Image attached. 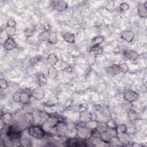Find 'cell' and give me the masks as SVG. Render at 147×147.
<instances>
[{
    "mask_svg": "<svg viewBox=\"0 0 147 147\" xmlns=\"http://www.w3.org/2000/svg\"><path fill=\"white\" fill-rule=\"evenodd\" d=\"M27 131L30 137L37 140L43 138L47 134L42 129L41 125H39L33 124L28 126L27 127Z\"/></svg>",
    "mask_w": 147,
    "mask_h": 147,
    "instance_id": "obj_1",
    "label": "cell"
},
{
    "mask_svg": "<svg viewBox=\"0 0 147 147\" xmlns=\"http://www.w3.org/2000/svg\"><path fill=\"white\" fill-rule=\"evenodd\" d=\"M68 130V127L66 123L63 121H60L55 126V127L53 128L48 134L52 136H65Z\"/></svg>",
    "mask_w": 147,
    "mask_h": 147,
    "instance_id": "obj_2",
    "label": "cell"
},
{
    "mask_svg": "<svg viewBox=\"0 0 147 147\" xmlns=\"http://www.w3.org/2000/svg\"><path fill=\"white\" fill-rule=\"evenodd\" d=\"M60 120L55 115H50L49 117L42 123L41 126L44 130L48 134Z\"/></svg>",
    "mask_w": 147,
    "mask_h": 147,
    "instance_id": "obj_3",
    "label": "cell"
},
{
    "mask_svg": "<svg viewBox=\"0 0 147 147\" xmlns=\"http://www.w3.org/2000/svg\"><path fill=\"white\" fill-rule=\"evenodd\" d=\"M76 136L83 141L88 140L92 136V130L86 126H80L76 128Z\"/></svg>",
    "mask_w": 147,
    "mask_h": 147,
    "instance_id": "obj_4",
    "label": "cell"
},
{
    "mask_svg": "<svg viewBox=\"0 0 147 147\" xmlns=\"http://www.w3.org/2000/svg\"><path fill=\"white\" fill-rule=\"evenodd\" d=\"M123 98L127 102L132 103L138 100L139 98V94L135 91L128 89L124 92Z\"/></svg>",
    "mask_w": 147,
    "mask_h": 147,
    "instance_id": "obj_5",
    "label": "cell"
},
{
    "mask_svg": "<svg viewBox=\"0 0 147 147\" xmlns=\"http://www.w3.org/2000/svg\"><path fill=\"white\" fill-rule=\"evenodd\" d=\"M117 136V133L115 129L107 128L103 131L100 133V139L106 142H108L113 137Z\"/></svg>",
    "mask_w": 147,
    "mask_h": 147,
    "instance_id": "obj_6",
    "label": "cell"
},
{
    "mask_svg": "<svg viewBox=\"0 0 147 147\" xmlns=\"http://www.w3.org/2000/svg\"><path fill=\"white\" fill-rule=\"evenodd\" d=\"M52 8L58 12H63L68 7V3L64 1H52L50 2Z\"/></svg>",
    "mask_w": 147,
    "mask_h": 147,
    "instance_id": "obj_7",
    "label": "cell"
},
{
    "mask_svg": "<svg viewBox=\"0 0 147 147\" xmlns=\"http://www.w3.org/2000/svg\"><path fill=\"white\" fill-rule=\"evenodd\" d=\"M49 114L45 111H38L36 114H34V122L37 120V122L34 123L35 125H41L42 123L49 117Z\"/></svg>",
    "mask_w": 147,
    "mask_h": 147,
    "instance_id": "obj_8",
    "label": "cell"
},
{
    "mask_svg": "<svg viewBox=\"0 0 147 147\" xmlns=\"http://www.w3.org/2000/svg\"><path fill=\"white\" fill-rule=\"evenodd\" d=\"M32 97L37 100L42 99L45 96V91L41 87H38L34 88L31 92Z\"/></svg>",
    "mask_w": 147,
    "mask_h": 147,
    "instance_id": "obj_9",
    "label": "cell"
},
{
    "mask_svg": "<svg viewBox=\"0 0 147 147\" xmlns=\"http://www.w3.org/2000/svg\"><path fill=\"white\" fill-rule=\"evenodd\" d=\"M123 55L126 59L130 61H136L139 57L138 52L133 49H125Z\"/></svg>",
    "mask_w": 147,
    "mask_h": 147,
    "instance_id": "obj_10",
    "label": "cell"
},
{
    "mask_svg": "<svg viewBox=\"0 0 147 147\" xmlns=\"http://www.w3.org/2000/svg\"><path fill=\"white\" fill-rule=\"evenodd\" d=\"M21 121L28 127L34 123V114L31 112L26 113L22 115Z\"/></svg>",
    "mask_w": 147,
    "mask_h": 147,
    "instance_id": "obj_11",
    "label": "cell"
},
{
    "mask_svg": "<svg viewBox=\"0 0 147 147\" xmlns=\"http://www.w3.org/2000/svg\"><path fill=\"white\" fill-rule=\"evenodd\" d=\"M3 48L6 51H11L17 47V43L16 41L12 38L8 37L3 42Z\"/></svg>",
    "mask_w": 147,
    "mask_h": 147,
    "instance_id": "obj_12",
    "label": "cell"
},
{
    "mask_svg": "<svg viewBox=\"0 0 147 147\" xmlns=\"http://www.w3.org/2000/svg\"><path fill=\"white\" fill-rule=\"evenodd\" d=\"M137 13L141 18H146L147 16V1L144 3H139L137 6Z\"/></svg>",
    "mask_w": 147,
    "mask_h": 147,
    "instance_id": "obj_13",
    "label": "cell"
},
{
    "mask_svg": "<svg viewBox=\"0 0 147 147\" xmlns=\"http://www.w3.org/2000/svg\"><path fill=\"white\" fill-rule=\"evenodd\" d=\"M121 37L127 42H131L134 38V33L130 30H125L121 33Z\"/></svg>",
    "mask_w": 147,
    "mask_h": 147,
    "instance_id": "obj_14",
    "label": "cell"
},
{
    "mask_svg": "<svg viewBox=\"0 0 147 147\" xmlns=\"http://www.w3.org/2000/svg\"><path fill=\"white\" fill-rule=\"evenodd\" d=\"M107 73L111 76H115L119 74L121 72L118 64H113L106 69Z\"/></svg>",
    "mask_w": 147,
    "mask_h": 147,
    "instance_id": "obj_15",
    "label": "cell"
},
{
    "mask_svg": "<svg viewBox=\"0 0 147 147\" xmlns=\"http://www.w3.org/2000/svg\"><path fill=\"white\" fill-rule=\"evenodd\" d=\"M31 98H32L31 94H30L28 92H25V91L20 92V103H22V105H28V103H29Z\"/></svg>",
    "mask_w": 147,
    "mask_h": 147,
    "instance_id": "obj_16",
    "label": "cell"
},
{
    "mask_svg": "<svg viewBox=\"0 0 147 147\" xmlns=\"http://www.w3.org/2000/svg\"><path fill=\"white\" fill-rule=\"evenodd\" d=\"M92 119V114L87 110H83L80 113L79 120L80 122L86 123Z\"/></svg>",
    "mask_w": 147,
    "mask_h": 147,
    "instance_id": "obj_17",
    "label": "cell"
},
{
    "mask_svg": "<svg viewBox=\"0 0 147 147\" xmlns=\"http://www.w3.org/2000/svg\"><path fill=\"white\" fill-rule=\"evenodd\" d=\"M62 38L64 41L69 44H73L75 41V34L70 32L64 33L62 35Z\"/></svg>",
    "mask_w": 147,
    "mask_h": 147,
    "instance_id": "obj_18",
    "label": "cell"
},
{
    "mask_svg": "<svg viewBox=\"0 0 147 147\" xmlns=\"http://www.w3.org/2000/svg\"><path fill=\"white\" fill-rule=\"evenodd\" d=\"M46 60L47 63L51 65V66H55L58 63L59 59L55 53H51L47 57Z\"/></svg>",
    "mask_w": 147,
    "mask_h": 147,
    "instance_id": "obj_19",
    "label": "cell"
},
{
    "mask_svg": "<svg viewBox=\"0 0 147 147\" xmlns=\"http://www.w3.org/2000/svg\"><path fill=\"white\" fill-rule=\"evenodd\" d=\"M90 53L93 55H99L103 53V48L100 45H92L89 50Z\"/></svg>",
    "mask_w": 147,
    "mask_h": 147,
    "instance_id": "obj_20",
    "label": "cell"
},
{
    "mask_svg": "<svg viewBox=\"0 0 147 147\" xmlns=\"http://www.w3.org/2000/svg\"><path fill=\"white\" fill-rule=\"evenodd\" d=\"M1 121H2L6 125L11 124L13 121V115L11 113H5L1 115Z\"/></svg>",
    "mask_w": 147,
    "mask_h": 147,
    "instance_id": "obj_21",
    "label": "cell"
},
{
    "mask_svg": "<svg viewBox=\"0 0 147 147\" xmlns=\"http://www.w3.org/2000/svg\"><path fill=\"white\" fill-rule=\"evenodd\" d=\"M59 74V71L55 66H51L48 70V75L51 79L56 78Z\"/></svg>",
    "mask_w": 147,
    "mask_h": 147,
    "instance_id": "obj_22",
    "label": "cell"
},
{
    "mask_svg": "<svg viewBox=\"0 0 147 147\" xmlns=\"http://www.w3.org/2000/svg\"><path fill=\"white\" fill-rule=\"evenodd\" d=\"M58 103V98L55 95H51L49 97L47 102L45 103L46 106L52 107Z\"/></svg>",
    "mask_w": 147,
    "mask_h": 147,
    "instance_id": "obj_23",
    "label": "cell"
},
{
    "mask_svg": "<svg viewBox=\"0 0 147 147\" xmlns=\"http://www.w3.org/2000/svg\"><path fill=\"white\" fill-rule=\"evenodd\" d=\"M98 125H99V122L94 119H91L87 122L85 123V126L92 130L96 129V128L98 126Z\"/></svg>",
    "mask_w": 147,
    "mask_h": 147,
    "instance_id": "obj_24",
    "label": "cell"
},
{
    "mask_svg": "<svg viewBox=\"0 0 147 147\" xmlns=\"http://www.w3.org/2000/svg\"><path fill=\"white\" fill-rule=\"evenodd\" d=\"M115 130L116 131L117 134H121L126 133L127 127L125 124H117L115 128Z\"/></svg>",
    "mask_w": 147,
    "mask_h": 147,
    "instance_id": "obj_25",
    "label": "cell"
},
{
    "mask_svg": "<svg viewBox=\"0 0 147 147\" xmlns=\"http://www.w3.org/2000/svg\"><path fill=\"white\" fill-rule=\"evenodd\" d=\"M59 38L56 32H51L48 39V42L51 44H56L58 42Z\"/></svg>",
    "mask_w": 147,
    "mask_h": 147,
    "instance_id": "obj_26",
    "label": "cell"
},
{
    "mask_svg": "<svg viewBox=\"0 0 147 147\" xmlns=\"http://www.w3.org/2000/svg\"><path fill=\"white\" fill-rule=\"evenodd\" d=\"M37 79L38 82L41 84H45L47 82V78L45 75L42 72H38L36 74Z\"/></svg>",
    "mask_w": 147,
    "mask_h": 147,
    "instance_id": "obj_27",
    "label": "cell"
},
{
    "mask_svg": "<svg viewBox=\"0 0 147 147\" xmlns=\"http://www.w3.org/2000/svg\"><path fill=\"white\" fill-rule=\"evenodd\" d=\"M5 32L7 35V37H11L13 36L16 32V29L15 27H10V26H6L5 29Z\"/></svg>",
    "mask_w": 147,
    "mask_h": 147,
    "instance_id": "obj_28",
    "label": "cell"
},
{
    "mask_svg": "<svg viewBox=\"0 0 147 147\" xmlns=\"http://www.w3.org/2000/svg\"><path fill=\"white\" fill-rule=\"evenodd\" d=\"M49 35H50L49 31H44V30L38 36L39 40L41 41H48Z\"/></svg>",
    "mask_w": 147,
    "mask_h": 147,
    "instance_id": "obj_29",
    "label": "cell"
},
{
    "mask_svg": "<svg viewBox=\"0 0 147 147\" xmlns=\"http://www.w3.org/2000/svg\"><path fill=\"white\" fill-rule=\"evenodd\" d=\"M104 37L102 36H95L91 40V43L92 45H100L104 41Z\"/></svg>",
    "mask_w": 147,
    "mask_h": 147,
    "instance_id": "obj_30",
    "label": "cell"
},
{
    "mask_svg": "<svg viewBox=\"0 0 147 147\" xmlns=\"http://www.w3.org/2000/svg\"><path fill=\"white\" fill-rule=\"evenodd\" d=\"M21 146H32V142L30 140H29V138H21Z\"/></svg>",
    "mask_w": 147,
    "mask_h": 147,
    "instance_id": "obj_31",
    "label": "cell"
},
{
    "mask_svg": "<svg viewBox=\"0 0 147 147\" xmlns=\"http://www.w3.org/2000/svg\"><path fill=\"white\" fill-rule=\"evenodd\" d=\"M33 29L32 28H28L26 29H25L24 32H23V34L24 36L26 37V38H29L31 37L33 34Z\"/></svg>",
    "mask_w": 147,
    "mask_h": 147,
    "instance_id": "obj_32",
    "label": "cell"
},
{
    "mask_svg": "<svg viewBox=\"0 0 147 147\" xmlns=\"http://www.w3.org/2000/svg\"><path fill=\"white\" fill-rule=\"evenodd\" d=\"M118 65H119V68L121 72L127 73L129 70V66L126 63H121L118 64Z\"/></svg>",
    "mask_w": 147,
    "mask_h": 147,
    "instance_id": "obj_33",
    "label": "cell"
},
{
    "mask_svg": "<svg viewBox=\"0 0 147 147\" xmlns=\"http://www.w3.org/2000/svg\"><path fill=\"white\" fill-rule=\"evenodd\" d=\"M0 87L1 88L2 90H6L8 88L9 83L5 79L2 78L0 79Z\"/></svg>",
    "mask_w": 147,
    "mask_h": 147,
    "instance_id": "obj_34",
    "label": "cell"
},
{
    "mask_svg": "<svg viewBox=\"0 0 147 147\" xmlns=\"http://www.w3.org/2000/svg\"><path fill=\"white\" fill-rule=\"evenodd\" d=\"M119 8L121 11H126L129 10V5L127 3L122 2V3H120Z\"/></svg>",
    "mask_w": 147,
    "mask_h": 147,
    "instance_id": "obj_35",
    "label": "cell"
},
{
    "mask_svg": "<svg viewBox=\"0 0 147 147\" xmlns=\"http://www.w3.org/2000/svg\"><path fill=\"white\" fill-rule=\"evenodd\" d=\"M106 125L108 128L115 129L117 124L113 120H109L106 122Z\"/></svg>",
    "mask_w": 147,
    "mask_h": 147,
    "instance_id": "obj_36",
    "label": "cell"
},
{
    "mask_svg": "<svg viewBox=\"0 0 147 147\" xmlns=\"http://www.w3.org/2000/svg\"><path fill=\"white\" fill-rule=\"evenodd\" d=\"M20 92H16L12 96V99L15 102H20Z\"/></svg>",
    "mask_w": 147,
    "mask_h": 147,
    "instance_id": "obj_37",
    "label": "cell"
},
{
    "mask_svg": "<svg viewBox=\"0 0 147 147\" xmlns=\"http://www.w3.org/2000/svg\"><path fill=\"white\" fill-rule=\"evenodd\" d=\"M16 22L14 20H9L7 21L6 23V26H10V27H16Z\"/></svg>",
    "mask_w": 147,
    "mask_h": 147,
    "instance_id": "obj_38",
    "label": "cell"
},
{
    "mask_svg": "<svg viewBox=\"0 0 147 147\" xmlns=\"http://www.w3.org/2000/svg\"><path fill=\"white\" fill-rule=\"evenodd\" d=\"M34 59L33 60H32V64H36V63H37L40 60H41V57H39V56H37V57H34Z\"/></svg>",
    "mask_w": 147,
    "mask_h": 147,
    "instance_id": "obj_39",
    "label": "cell"
},
{
    "mask_svg": "<svg viewBox=\"0 0 147 147\" xmlns=\"http://www.w3.org/2000/svg\"><path fill=\"white\" fill-rule=\"evenodd\" d=\"M50 29H51V26L49 24L45 23L44 25V31H49Z\"/></svg>",
    "mask_w": 147,
    "mask_h": 147,
    "instance_id": "obj_40",
    "label": "cell"
},
{
    "mask_svg": "<svg viewBox=\"0 0 147 147\" xmlns=\"http://www.w3.org/2000/svg\"><path fill=\"white\" fill-rule=\"evenodd\" d=\"M133 146H142V145L135 143V144H133Z\"/></svg>",
    "mask_w": 147,
    "mask_h": 147,
    "instance_id": "obj_41",
    "label": "cell"
}]
</instances>
